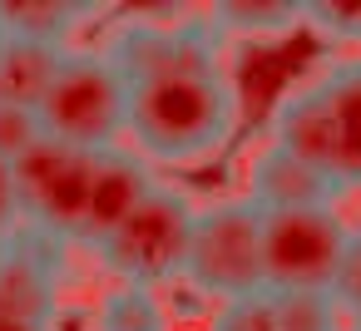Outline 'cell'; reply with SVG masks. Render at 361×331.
<instances>
[{"label": "cell", "instance_id": "1", "mask_svg": "<svg viewBox=\"0 0 361 331\" xmlns=\"http://www.w3.org/2000/svg\"><path fill=\"white\" fill-rule=\"evenodd\" d=\"M243 129V94L228 70L129 85L124 149L149 168H203L228 154Z\"/></svg>", "mask_w": 361, "mask_h": 331}, {"label": "cell", "instance_id": "2", "mask_svg": "<svg viewBox=\"0 0 361 331\" xmlns=\"http://www.w3.org/2000/svg\"><path fill=\"white\" fill-rule=\"evenodd\" d=\"M129 85L173 80V75H213L228 70V50L188 6H114L109 40L99 45Z\"/></svg>", "mask_w": 361, "mask_h": 331}, {"label": "cell", "instance_id": "3", "mask_svg": "<svg viewBox=\"0 0 361 331\" xmlns=\"http://www.w3.org/2000/svg\"><path fill=\"white\" fill-rule=\"evenodd\" d=\"M124 114H129V80L99 45L65 50V65L40 104L45 139H60L80 154H109L124 144Z\"/></svg>", "mask_w": 361, "mask_h": 331}, {"label": "cell", "instance_id": "4", "mask_svg": "<svg viewBox=\"0 0 361 331\" xmlns=\"http://www.w3.org/2000/svg\"><path fill=\"white\" fill-rule=\"evenodd\" d=\"M193 223H198L193 193L178 188V183H169V178H159L144 193V203L129 213V223L94 247V257H99V267L114 282L164 292L169 282H183Z\"/></svg>", "mask_w": 361, "mask_h": 331}, {"label": "cell", "instance_id": "5", "mask_svg": "<svg viewBox=\"0 0 361 331\" xmlns=\"http://www.w3.org/2000/svg\"><path fill=\"white\" fill-rule=\"evenodd\" d=\"M356 223L341 203L262 213V287L267 292H336L351 257Z\"/></svg>", "mask_w": 361, "mask_h": 331}, {"label": "cell", "instance_id": "6", "mask_svg": "<svg viewBox=\"0 0 361 331\" xmlns=\"http://www.w3.org/2000/svg\"><path fill=\"white\" fill-rule=\"evenodd\" d=\"M183 282L198 296H208L213 306L267 292L262 287V213L243 193L198 208Z\"/></svg>", "mask_w": 361, "mask_h": 331}, {"label": "cell", "instance_id": "7", "mask_svg": "<svg viewBox=\"0 0 361 331\" xmlns=\"http://www.w3.org/2000/svg\"><path fill=\"white\" fill-rule=\"evenodd\" d=\"M11 168H16V198H20V232H35L45 242L75 247L85 198H90L94 154H80V149H70L60 139H40Z\"/></svg>", "mask_w": 361, "mask_h": 331}, {"label": "cell", "instance_id": "8", "mask_svg": "<svg viewBox=\"0 0 361 331\" xmlns=\"http://www.w3.org/2000/svg\"><path fill=\"white\" fill-rule=\"evenodd\" d=\"M317 94L326 114V178L336 193H361V60L356 55H326L317 70Z\"/></svg>", "mask_w": 361, "mask_h": 331}, {"label": "cell", "instance_id": "9", "mask_svg": "<svg viewBox=\"0 0 361 331\" xmlns=\"http://www.w3.org/2000/svg\"><path fill=\"white\" fill-rule=\"evenodd\" d=\"M65 247L35 232H16L0 257V316L11 321H60Z\"/></svg>", "mask_w": 361, "mask_h": 331}, {"label": "cell", "instance_id": "10", "mask_svg": "<svg viewBox=\"0 0 361 331\" xmlns=\"http://www.w3.org/2000/svg\"><path fill=\"white\" fill-rule=\"evenodd\" d=\"M159 183V173L134 154V149H109L94 154V173H90V198H85V218H80V242L85 252H94L104 237H114L129 213L144 203V193Z\"/></svg>", "mask_w": 361, "mask_h": 331}, {"label": "cell", "instance_id": "11", "mask_svg": "<svg viewBox=\"0 0 361 331\" xmlns=\"http://www.w3.org/2000/svg\"><path fill=\"white\" fill-rule=\"evenodd\" d=\"M243 198L257 213H292V208H322V203H341V193L331 188L326 173H317L312 163L272 149L262 139V149L247 158L243 168Z\"/></svg>", "mask_w": 361, "mask_h": 331}, {"label": "cell", "instance_id": "12", "mask_svg": "<svg viewBox=\"0 0 361 331\" xmlns=\"http://www.w3.org/2000/svg\"><path fill=\"white\" fill-rule=\"evenodd\" d=\"M267 144L292 154V158H302V163H312L317 173H326V158H331V149H326V114H322V94H317L312 75L277 94V104L267 114Z\"/></svg>", "mask_w": 361, "mask_h": 331}, {"label": "cell", "instance_id": "13", "mask_svg": "<svg viewBox=\"0 0 361 331\" xmlns=\"http://www.w3.org/2000/svg\"><path fill=\"white\" fill-rule=\"evenodd\" d=\"M99 11L104 6H94V0H0V30H6V40L70 50Z\"/></svg>", "mask_w": 361, "mask_h": 331}, {"label": "cell", "instance_id": "14", "mask_svg": "<svg viewBox=\"0 0 361 331\" xmlns=\"http://www.w3.org/2000/svg\"><path fill=\"white\" fill-rule=\"evenodd\" d=\"M203 20L213 25L223 50H233V45H277V40L302 30V6L297 0H223V6L203 11Z\"/></svg>", "mask_w": 361, "mask_h": 331}, {"label": "cell", "instance_id": "15", "mask_svg": "<svg viewBox=\"0 0 361 331\" xmlns=\"http://www.w3.org/2000/svg\"><path fill=\"white\" fill-rule=\"evenodd\" d=\"M60 65H65V50L30 45V40H6V45H0V104H16V109L40 114V104H45V94H50V85L60 75Z\"/></svg>", "mask_w": 361, "mask_h": 331}, {"label": "cell", "instance_id": "16", "mask_svg": "<svg viewBox=\"0 0 361 331\" xmlns=\"http://www.w3.org/2000/svg\"><path fill=\"white\" fill-rule=\"evenodd\" d=\"M85 331H173V311H169L164 292L109 282L94 296V306L85 316Z\"/></svg>", "mask_w": 361, "mask_h": 331}, {"label": "cell", "instance_id": "17", "mask_svg": "<svg viewBox=\"0 0 361 331\" xmlns=\"http://www.w3.org/2000/svg\"><path fill=\"white\" fill-rule=\"evenodd\" d=\"M302 30L331 45V55L361 60V0H312V6H302Z\"/></svg>", "mask_w": 361, "mask_h": 331}, {"label": "cell", "instance_id": "18", "mask_svg": "<svg viewBox=\"0 0 361 331\" xmlns=\"http://www.w3.org/2000/svg\"><path fill=\"white\" fill-rule=\"evenodd\" d=\"M277 331H346L331 292H272Z\"/></svg>", "mask_w": 361, "mask_h": 331}, {"label": "cell", "instance_id": "19", "mask_svg": "<svg viewBox=\"0 0 361 331\" xmlns=\"http://www.w3.org/2000/svg\"><path fill=\"white\" fill-rule=\"evenodd\" d=\"M208 331H277V301H272V292L218 301L213 316H208Z\"/></svg>", "mask_w": 361, "mask_h": 331}, {"label": "cell", "instance_id": "20", "mask_svg": "<svg viewBox=\"0 0 361 331\" xmlns=\"http://www.w3.org/2000/svg\"><path fill=\"white\" fill-rule=\"evenodd\" d=\"M40 139H45L40 114L16 109V104H0V158H6V163H16L20 154H30Z\"/></svg>", "mask_w": 361, "mask_h": 331}, {"label": "cell", "instance_id": "21", "mask_svg": "<svg viewBox=\"0 0 361 331\" xmlns=\"http://www.w3.org/2000/svg\"><path fill=\"white\" fill-rule=\"evenodd\" d=\"M336 306H341V326L346 331H361V218H356V232H351V257H346V272L336 282Z\"/></svg>", "mask_w": 361, "mask_h": 331}, {"label": "cell", "instance_id": "22", "mask_svg": "<svg viewBox=\"0 0 361 331\" xmlns=\"http://www.w3.org/2000/svg\"><path fill=\"white\" fill-rule=\"evenodd\" d=\"M20 232V198H16V168L0 158V237H16Z\"/></svg>", "mask_w": 361, "mask_h": 331}, {"label": "cell", "instance_id": "23", "mask_svg": "<svg viewBox=\"0 0 361 331\" xmlns=\"http://www.w3.org/2000/svg\"><path fill=\"white\" fill-rule=\"evenodd\" d=\"M0 331H60V321H11V316H0Z\"/></svg>", "mask_w": 361, "mask_h": 331}, {"label": "cell", "instance_id": "24", "mask_svg": "<svg viewBox=\"0 0 361 331\" xmlns=\"http://www.w3.org/2000/svg\"><path fill=\"white\" fill-rule=\"evenodd\" d=\"M6 247H11V242H6V237H0V257H6Z\"/></svg>", "mask_w": 361, "mask_h": 331}, {"label": "cell", "instance_id": "25", "mask_svg": "<svg viewBox=\"0 0 361 331\" xmlns=\"http://www.w3.org/2000/svg\"><path fill=\"white\" fill-rule=\"evenodd\" d=\"M0 45H6V30H0Z\"/></svg>", "mask_w": 361, "mask_h": 331}]
</instances>
